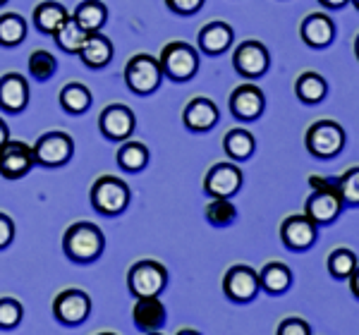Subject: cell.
<instances>
[{
	"label": "cell",
	"mask_w": 359,
	"mask_h": 335,
	"mask_svg": "<svg viewBox=\"0 0 359 335\" xmlns=\"http://www.w3.org/2000/svg\"><path fill=\"white\" fill-rule=\"evenodd\" d=\"M106 249V235L94 223H72L62 235V252L74 264H91Z\"/></svg>",
	"instance_id": "1"
},
{
	"label": "cell",
	"mask_w": 359,
	"mask_h": 335,
	"mask_svg": "<svg viewBox=\"0 0 359 335\" xmlns=\"http://www.w3.org/2000/svg\"><path fill=\"white\" fill-rule=\"evenodd\" d=\"M309 184L314 187V192L304 201V216H309L316 225L335 223L340 213H343V201H340L338 189H335V180L311 175Z\"/></svg>",
	"instance_id": "2"
},
{
	"label": "cell",
	"mask_w": 359,
	"mask_h": 335,
	"mask_svg": "<svg viewBox=\"0 0 359 335\" xmlns=\"http://www.w3.org/2000/svg\"><path fill=\"white\" fill-rule=\"evenodd\" d=\"M91 206H94L96 213L108 218H115L120 213L127 211L132 199V192L127 187L125 180L115 175H101L98 180L91 184Z\"/></svg>",
	"instance_id": "3"
},
{
	"label": "cell",
	"mask_w": 359,
	"mask_h": 335,
	"mask_svg": "<svg viewBox=\"0 0 359 335\" xmlns=\"http://www.w3.org/2000/svg\"><path fill=\"white\" fill-rule=\"evenodd\" d=\"M158 65L172 82H189L199 72V53L194 46L184 41H170L161 50Z\"/></svg>",
	"instance_id": "4"
},
{
	"label": "cell",
	"mask_w": 359,
	"mask_h": 335,
	"mask_svg": "<svg viewBox=\"0 0 359 335\" xmlns=\"http://www.w3.org/2000/svg\"><path fill=\"white\" fill-rule=\"evenodd\" d=\"M127 287L135 299L142 297H161V292L168 287V271L163 264L154 259L137 261L127 273Z\"/></svg>",
	"instance_id": "5"
},
{
	"label": "cell",
	"mask_w": 359,
	"mask_h": 335,
	"mask_svg": "<svg viewBox=\"0 0 359 335\" xmlns=\"http://www.w3.org/2000/svg\"><path fill=\"white\" fill-rule=\"evenodd\" d=\"M163 82V70L158 65V57L149 53H139L130 57V62L125 65V84L132 94L137 96H149Z\"/></svg>",
	"instance_id": "6"
},
{
	"label": "cell",
	"mask_w": 359,
	"mask_h": 335,
	"mask_svg": "<svg viewBox=\"0 0 359 335\" xmlns=\"http://www.w3.org/2000/svg\"><path fill=\"white\" fill-rule=\"evenodd\" d=\"M304 144L316 158H335L345 149V130L335 120H316L306 130Z\"/></svg>",
	"instance_id": "7"
},
{
	"label": "cell",
	"mask_w": 359,
	"mask_h": 335,
	"mask_svg": "<svg viewBox=\"0 0 359 335\" xmlns=\"http://www.w3.org/2000/svg\"><path fill=\"white\" fill-rule=\"evenodd\" d=\"M34 160L36 165L43 168H62L72 160L74 156V139L67 132H46L36 139V144L32 146Z\"/></svg>",
	"instance_id": "8"
},
{
	"label": "cell",
	"mask_w": 359,
	"mask_h": 335,
	"mask_svg": "<svg viewBox=\"0 0 359 335\" xmlns=\"http://www.w3.org/2000/svg\"><path fill=\"white\" fill-rule=\"evenodd\" d=\"M91 314V297L84 290L69 287L53 299V316L62 326H82Z\"/></svg>",
	"instance_id": "9"
},
{
	"label": "cell",
	"mask_w": 359,
	"mask_h": 335,
	"mask_svg": "<svg viewBox=\"0 0 359 335\" xmlns=\"http://www.w3.org/2000/svg\"><path fill=\"white\" fill-rule=\"evenodd\" d=\"M259 290V273L254 268H249L245 264H237L233 268H228V273L223 275V294L230 302L247 304L252 299H257Z\"/></svg>",
	"instance_id": "10"
},
{
	"label": "cell",
	"mask_w": 359,
	"mask_h": 335,
	"mask_svg": "<svg viewBox=\"0 0 359 335\" xmlns=\"http://www.w3.org/2000/svg\"><path fill=\"white\" fill-rule=\"evenodd\" d=\"M245 175H242L240 165L230 163H216L208 168L206 177H204V192L211 199H230L242 189Z\"/></svg>",
	"instance_id": "11"
},
{
	"label": "cell",
	"mask_w": 359,
	"mask_h": 335,
	"mask_svg": "<svg viewBox=\"0 0 359 335\" xmlns=\"http://www.w3.org/2000/svg\"><path fill=\"white\" fill-rule=\"evenodd\" d=\"M233 65L245 79H259V77H264V74L269 72L271 53H269V48H266L262 41H254V39H249V41H242L235 48Z\"/></svg>",
	"instance_id": "12"
},
{
	"label": "cell",
	"mask_w": 359,
	"mask_h": 335,
	"mask_svg": "<svg viewBox=\"0 0 359 335\" xmlns=\"http://www.w3.org/2000/svg\"><path fill=\"white\" fill-rule=\"evenodd\" d=\"M135 127L137 118L132 113V108H127L125 103H111L98 115V130L111 142H127L132 137V132H135Z\"/></svg>",
	"instance_id": "13"
},
{
	"label": "cell",
	"mask_w": 359,
	"mask_h": 335,
	"mask_svg": "<svg viewBox=\"0 0 359 335\" xmlns=\"http://www.w3.org/2000/svg\"><path fill=\"white\" fill-rule=\"evenodd\" d=\"M34 165L36 160H34V151L29 144L8 139L0 146V175L5 180H22L32 172Z\"/></svg>",
	"instance_id": "14"
},
{
	"label": "cell",
	"mask_w": 359,
	"mask_h": 335,
	"mask_svg": "<svg viewBox=\"0 0 359 335\" xmlns=\"http://www.w3.org/2000/svg\"><path fill=\"white\" fill-rule=\"evenodd\" d=\"M318 235V225L304 213L297 216H287L280 225V240L290 252H306L314 247Z\"/></svg>",
	"instance_id": "15"
},
{
	"label": "cell",
	"mask_w": 359,
	"mask_h": 335,
	"mask_svg": "<svg viewBox=\"0 0 359 335\" xmlns=\"http://www.w3.org/2000/svg\"><path fill=\"white\" fill-rule=\"evenodd\" d=\"M266 108V96L259 86L254 84H242L230 94V113L242 123H252L264 115Z\"/></svg>",
	"instance_id": "16"
},
{
	"label": "cell",
	"mask_w": 359,
	"mask_h": 335,
	"mask_svg": "<svg viewBox=\"0 0 359 335\" xmlns=\"http://www.w3.org/2000/svg\"><path fill=\"white\" fill-rule=\"evenodd\" d=\"M299 34H302V41L309 46V48H316V50L328 48L335 39V22L323 13H311L302 20Z\"/></svg>",
	"instance_id": "17"
},
{
	"label": "cell",
	"mask_w": 359,
	"mask_h": 335,
	"mask_svg": "<svg viewBox=\"0 0 359 335\" xmlns=\"http://www.w3.org/2000/svg\"><path fill=\"white\" fill-rule=\"evenodd\" d=\"M218 118L221 113H218L216 103L206 96L192 98L182 111V123L189 132H208L211 127H216Z\"/></svg>",
	"instance_id": "18"
},
{
	"label": "cell",
	"mask_w": 359,
	"mask_h": 335,
	"mask_svg": "<svg viewBox=\"0 0 359 335\" xmlns=\"http://www.w3.org/2000/svg\"><path fill=\"white\" fill-rule=\"evenodd\" d=\"M29 106V82L20 72L0 77V108L5 113H22Z\"/></svg>",
	"instance_id": "19"
},
{
	"label": "cell",
	"mask_w": 359,
	"mask_h": 335,
	"mask_svg": "<svg viewBox=\"0 0 359 335\" xmlns=\"http://www.w3.org/2000/svg\"><path fill=\"white\" fill-rule=\"evenodd\" d=\"M132 319H135V326L142 333H154L165 326L168 314L158 297H142L137 299L135 309H132Z\"/></svg>",
	"instance_id": "20"
},
{
	"label": "cell",
	"mask_w": 359,
	"mask_h": 335,
	"mask_svg": "<svg viewBox=\"0 0 359 335\" xmlns=\"http://www.w3.org/2000/svg\"><path fill=\"white\" fill-rule=\"evenodd\" d=\"M233 39L235 32L228 22H208L199 32V50H204L206 55H221L233 46Z\"/></svg>",
	"instance_id": "21"
},
{
	"label": "cell",
	"mask_w": 359,
	"mask_h": 335,
	"mask_svg": "<svg viewBox=\"0 0 359 335\" xmlns=\"http://www.w3.org/2000/svg\"><path fill=\"white\" fill-rule=\"evenodd\" d=\"M79 57L89 70H103L111 65L113 60V43L108 36H103L101 32H94L86 36V41L79 50Z\"/></svg>",
	"instance_id": "22"
},
{
	"label": "cell",
	"mask_w": 359,
	"mask_h": 335,
	"mask_svg": "<svg viewBox=\"0 0 359 335\" xmlns=\"http://www.w3.org/2000/svg\"><path fill=\"white\" fill-rule=\"evenodd\" d=\"M67 8L62 3H57V0H43V3H39L36 8H34V27H36V32L41 34H48V36H53L55 29L62 25L65 20H69Z\"/></svg>",
	"instance_id": "23"
},
{
	"label": "cell",
	"mask_w": 359,
	"mask_h": 335,
	"mask_svg": "<svg viewBox=\"0 0 359 335\" xmlns=\"http://www.w3.org/2000/svg\"><path fill=\"white\" fill-rule=\"evenodd\" d=\"M259 285L266 294H285L292 287V271L280 261H271L259 271Z\"/></svg>",
	"instance_id": "24"
},
{
	"label": "cell",
	"mask_w": 359,
	"mask_h": 335,
	"mask_svg": "<svg viewBox=\"0 0 359 335\" xmlns=\"http://www.w3.org/2000/svg\"><path fill=\"white\" fill-rule=\"evenodd\" d=\"M223 151L228 153V158L233 163H245L257 151V139H254L252 132L242 130V127H235L228 135L223 137Z\"/></svg>",
	"instance_id": "25"
},
{
	"label": "cell",
	"mask_w": 359,
	"mask_h": 335,
	"mask_svg": "<svg viewBox=\"0 0 359 335\" xmlns=\"http://www.w3.org/2000/svg\"><path fill=\"white\" fill-rule=\"evenodd\" d=\"M72 20L89 34L101 32L108 22V8L101 0H82V3L74 8Z\"/></svg>",
	"instance_id": "26"
},
{
	"label": "cell",
	"mask_w": 359,
	"mask_h": 335,
	"mask_svg": "<svg viewBox=\"0 0 359 335\" xmlns=\"http://www.w3.org/2000/svg\"><path fill=\"white\" fill-rule=\"evenodd\" d=\"M294 94L306 106H316L328 96V84L318 72H302L294 82Z\"/></svg>",
	"instance_id": "27"
},
{
	"label": "cell",
	"mask_w": 359,
	"mask_h": 335,
	"mask_svg": "<svg viewBox=\"0 0 359 335\" xmlns=\"http://www.w3.org/2000/svg\"><path fill=\"white\" fill-rule=\"evenodd\" d=\"M91 101H94V96H91L89 86L82 82H69L60 89V106L69 115L86 113L91 108Z\"/></svg>",
	"instance_id": "28"
},
{
	"label": "cell",
	"mask_w": 359,
	"mask_h": 335,
	"mask_svg": "<svg viewBox=\"0 0 359 335\" xmlns=\"http://www.w3.org/2000/svg\"><path fill=\"white\" fill-rule=\"evenodd\" d=\"M86 36H89V32H84V29L72 20V15H69V20L62 22V25L57 27L55 34H53L55 46L60 50H65V53H69V55H79V50H82V46L86 41Z\"/></svg>",
	"instance_id": "29"
},
{
	"label": "cell",
	"mask_w": 359,
	"mask_h": 335,
	"mask_svg": "<svg viewBox=\"0 0 359 335\" xmlns=\"http://www.w3.org/2000/svg\"><path fill=\"white\" fill-rule=\"evenodd\" d=\"M27 34H29V25L22 15L17 13L0 15V46L3 48H17L20 43H25Z\"/></svg>",
	"instance_id": "30"
},
{
	"label": "cell",
	"mask_w": 359,
	"mask_h": 335,
	"mask_svg": "<svg viewBox=\"0 0 359 335\" xmlns=\"http://www.w3.org/2000/svg\"><path fill=\"white\" fill-rule=\"evenodd\" d=\"M118 165L125 172H139L149 165V149L142 142H120L118 149Z\"/></svg>",
	"instance_id": "31"
},
{
	"label": "cell",
	"mask_w": 359,
	"mask_h": 335,
	"mask_svg": "<svg viewBox=\"0 0 359 335\" xmlns=\"http://www.w3.org/2000/svg\"><path fill=\"white\" fill-rule=\"evenodd\" d=\"M357 266H359L357 264V254L352 249L340 247V249L328 254V273H331L335 280H347L352 273H355Z\"/></svg>",
	"instance_id": "32"
},
{
	"label": "cell",
	"mask_w": 359,
	"mask_h": 335,
	"mask_svg": "<svg viewBox=\"0 0 359 335\" xmlns=\"http://www.w3.org/2000/svg\"><path fill=\"white\" fill-rule=\"evenodd\" d=\"M29 74H32L34 79H39V82H48L50 77L57 72V60L53 53H48V50H34L32 55H29Z\"/></svg>",
	"instance_id": "33"
},
{
	"label": "cell",
	"mask_w": 359,
	"mask_h": 335,
	"mask_svg": "<svg viewBox=\"0 0 359 335\" xmlns=\"http://www.w3.org/2000/svg\"><path fill=\"white\" fill-rule=\"evenodd\" d=\"M204 216L213 228H228L230 223H235L237 209L230 199H211V204L206 206Z\"/></svg>",
	"instance_id": "34"
},
{
	"label": "cell",
	"mask_w": 359,
	"mask_h": 335,
	"mask_svg": "<svg viewBox=\"0 0 359 335\" xmlns=\"http://www.w3.org/2000/svg\"><path fill=\"white\" fill-rule=\"evenodd\" d=\"M335 189L343 201V206H359V165L345 170L343 175L335 180Z\"/></svg>",
	"instance_id": "35"
},
{
	"label": "cell",
	"mask_w": 359,
	"mask_h": 335,
	"mask_svg": "<svg viewBox=\"0 0 359 335\" xmlns=\"http://www.w3.org/2000/svg\"><path fill=\"white\" fill-rule=\"evenodd\" d=\"M25 319V307L15 297H0V331H15Z\"/></svg>",
	"instance_id": "36"
},
{
	"label": "cell",
	"mask_w": 359,
	"mask_h": 335,
	"mask_svg": "<svg viewBox=\"0 0 359 335\" xmlns=\"http://www.w3.org/2000/svg\"><path fill=\"white\" fill-rule=\"evenodd\" d=\"M276 335H311V326L299 316H290V319L280 321Z\"/></svg>",
	"instance_id": "37"
},
{
	"label": "cell",
	"mask_w": 359,
	"mask_h": 335,
	"mask_svg": "<svg viewBox=\"0 0 359 335\" xmlns=\"http://www.w3.org/2000/svg\"><path fill=\"white\" fill-rule=\"evenodd\" d=\"M206 0H165V8L175 15H196L201 8H204Z\"/></svg>",
	"instance_id": "38"
},
{
	"label": "cell",
	"mask_w": 359,
	"mask_h": 335,
	"mask_svg": "<svg viewBox=\"0 0 359 335\" xmlns=\"http://www.w3.org/2000/svg\"><path fill=\"white\" fill-rule=\"evenodd\" d=\"M15 240V221L0 211V249H8Z\"/></svg>",
	"instance_id": "39"
},
{
	"label": "cell",
	"mask_w": 359,
	"mask_h": 335,
	"mask_svg": "<svg viewBox=\"0 0 359 335\" xmlns=\"http://www.w3.org/2000/svg\"><path fill=\"white\" fill-rule=\"evenodd\" d=\"M318 3H321L326 10H340V8H345L350 0H318Z\"/></svg>",
	"instance_id": "40"
},
{
	"label": "cell",
	"mask_w": 359,
	"mask_h": 335,
	"mask_svg": "<svg viewBox=\"0 0 359 335\" xmlns=\"http://www.w3.org/2000/svg\"><path fill=\"white\" fill-rule=\"evenodd\" d=\"M350 290H352V294L359 299V266L355 268V273L350 275Z\"/></svg>",
	"instance_id": "41"
},
{
	"label": "cell",
	"mask_w": 359,
	"mask_h": 335,
	"mask_svg": "<svg viewBox=\"0 0 359 335\" xmlns=\"http://www.w3.org/2000/svg\"><path fill=\"white\" fill-rule=\"evenodd\" d=\"M8 139H10V130H8V125H5V120L0 118V146H3Z\"/></svg>",
	"instance_id": "42"
},
{
	"label": "cell",
	"mask_w": 359,
	"mask_h": 335,
	"mask_svg": "<svg viewBox=\"0 0 359 335\" xmlns=\"http://www.w3.org/2000/svg\"><path fill=\"white\" fill-rule=\"evenodd\" d=\"M177 335H201V333L194 331V328H182V331H177Z\"/></svg>",
	"instance_id": "43"
},
{
	"label": "cell",
	"mask_w": 359,
	"mask_h": 335,
	"mask_svg": "<svg viewBox=\"0 0 359 335\" xmlns=\"http://www.w3.org/2000/svg\"><path fill=\"white\" fill-rule=\"evenodd\" d=\"M355 55H357V60H359V34H357V39H355Z\"/></svg>",
	"instance_id": "44"
},
{
	"label": "cell",
	"mask_w": 359,
	"mask_h": 335,
	"mask_svg": "<svg viewBox=\"0 0 359 335\" xmlns=\"http://www.w3.org/2000/svg\"><path fill=\"white\" fill-rule=\"evenodd\" d=\"M350 3H352V5H355V8L359 10V0H350Z\"/></svg>",
	"instance_id": "45"
},
{
	"label": "cell",
	"mask_w": 359,
	"mask_h": 335,
	"mask_svg": "<svg viewBox=\"0 0 359 335\" xmlns=\"http://www.w3.org/2000/svg\"><path fill=\"white\" fill-rule=\"evenodd\" d=\"M147 335H163V333H161V331H154V333H147Z\"/></svg>",
	"instance_id": "46"
},
{
	"label": "cell",
	"mask_w": 359,
	"mask_h": 335,
	"mask_svg": "<svg viewBox=\"0 0 359 335\" xmlns=\"http://www.w3.org/2000/svg\"><path fill=\"white\" fill-rule=\"evenodd\" d=\"M96 335H118V333H96Z\"/></svg>",
	"instance_id": "47"
},
{
	"label": "cell",
	"mask_w": 359,
	"mask_h": 335,
	"mask_svg": "<svg viewBox=\"0 0 359 335\" xmlns=\"http://www.w3.org/2000/svg\"><path fill=\"white\" fill-rule=\"evenodd\" d=\"M5 3H8V0H0V5H5Z\"/></svg>",
	"instance_id": "48"
}]
</instances>
